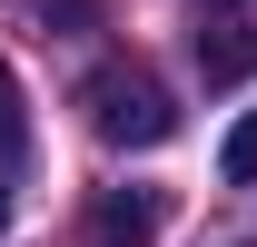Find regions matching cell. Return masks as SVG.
I'll return each mask as SVG.
<instances>
[{
    "label": "cell",
    "mask_w": 257,
    "mask_h": 247,
    "mask_svg": "<svg viewBox=\"0 0 257 247\" xmlns=\"http://www.w3.org/2000/svg\"><path fill=\"white\" fill-rule=\"evenodd\" d=\"M79 109H89V129L109 149H168V139H178V99H168L159 69H139V60L89 69V79H79Z\"/></svg>",
    "instance_id": "1"
},
{
    "label": "cell",
    "mask_w": 257,
    "mask_h": 247,
    "mask_svg": "<svg viewBox=\"0 0 257 247\" xmlns=\"http://www.w3.org/2000/svg\"><path fill=\"white\" fill-rule=\"evenodd\" d=\"M168 188H99L89 198V247H159Z\"/></svg>",
    "instance_id": "2"
},
{
    "label": "cell",
    "mask_w": 257,
    "mask_h": 247,
    "mask_svg": "<svg viewBox=\"0 0 257 247\" xmlns=\"http://www.w3.org/2000/svg\"><path fill=\"white\" fill-rule=\"evenodd\" d=\"M247 60H257L247 30H198V69H208L218 89H227V79H247Z\"/></svg>",
    "instance_id": "3"
},
{
    "label": "cell",
    "mask_w": 257,
    "mask_h": 247,
    "mask_svg": "<svg viewBox=\"0 0 257 247\" xmlns=\"http://www.w3.org/2000/svg\"><path fill=\"white\" fill-rule=\"evenodd\" d=\"M218 168H227L237 188H257V109H247L237 129H227V149H218Z\"/></svg>",
    "instance_id": "4"
},
{
    "label": "cell",
    "mask_w": 257,
    "mask_h": 247,
    "mask_svg": "<svg viewBox=\"0 0 257 247\" xmlns=\"http://www.w3.org/2000/svg\"><path fill=\"white\" fill-rule=\"evenodd\" d=\"M30 139V109H20V79H10V60H0V158Z\"/></svg>",
    "instance_id": "5"
},
{
    "label": "cell",
    "mask_w": 257,
    "mask_h": 247,
    "mask_svg": "<svg viewBox=\"0 0 257 247\" xmlns=\"http://www.w3.org/2000/svg\"><path fill=\"white\" fill-rule=\"evenodd\" d=\"M0 227H10V188H0Z\"/></svg>",
    "instance_id": "6"
},
{
    "label": "cell",
    "mask_w": 257,
    "mask_h": 247,
    "mask_svg": "<svg viewBox=\"0 0 257 247\" xmlns=\"http://www.w3.org/2000/svg\"><path fill=\"white\" fill-rule=\"evenodd\" d=\"M208 10H237V0H208Z\"/></svg>",
    "instance_id": "7"
}]
</instances>
